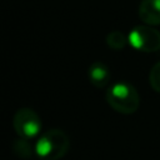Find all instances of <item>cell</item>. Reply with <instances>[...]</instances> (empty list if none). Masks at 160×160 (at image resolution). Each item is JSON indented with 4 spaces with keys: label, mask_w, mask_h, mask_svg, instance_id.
Returning a JSON list of instances; mask_svg holds the SVG:
<instances>
[{
    "label": "cell",
    "mask_w": 160,
    "mask_h": 160,
    "mask_svg": "<svg viewBox=\"0 0 160 160\" xmlns=\"http://www.w3.org/2000/svg\"><path fill=\"white\" fill-rule=\"evenodd\" d=\"M149 82L151 89L160 94V61L152 65L149 72Z\"/></svg>",
    "instance_id": "9"
},
{
    "label": "cell",
    "mask_w": 160,
    "mask_h": 160,
    "mask_svg": "<svg viewBox=\"0 0 160 160\" xmlns=\"http://www.w3.org/2000/svg\"><path fill=\"white\" fill-rule=\"evenodd\" d=\"M105 98L111 109L124 115L134 114L140 105V96L138 90L131 84L125 81L110 85L106 90Z\"/></svg>",
    "instance_id": "1"
},
{
    "label": "cell",
    "mask_w": 160,
    "mask_h": 160,
    "mask_svg": "<svg viewBox=\"0 0 160 160\" xmlns=\"http://www.w3.org/2000/svg\"><path fill=\"white\" fill-rule=\"evenodd\" d=\"M105 41H106L108 46H109L110 49H112V50H121V49L125 48L126 42H129L128 38H126L121 31H118V30L109 32V34L106 35Z\"/></svg>",
    "instance_id": "7"
},
{
    "label": "cell",
    "mask_w": 160,
    "mask_h": 160,
    "mask_svg": "<svg viewBox=\"0 0 160 160\" xmlns=\"http://www.w3.org/2000/svg\"><path fill=\"white\" fill-rule=\"evenodd\" d=\"M29 139H24V138H20L19 140H16L12 145V151L15 152V155L18 158H22V159H29L31 158V154H32V150H31V146L29 145L28 142Z\"/></svg>",
    "instance_id": "8"
},
{
    "label": "cell",
    "mask_w": 160,
    "mask_h": 160,
    "mask_svg": "<svg viewBox=\"0 0 160 160\" xmlns=\"http://www.w3.org/2000/svg\"><path fill=\"white\" fill-rule=\"evenodd\" d=\"M139 18L146 25H160V0H141Z\"/></svg>",
    "instance_id": "5"
},
{
    "label": "cell",
    "mask_w": 160,
    "mask_h": 160,
    "mask_svg": "<svg viewBox=\"0 0 160 160\" xmlns=\"http://www.w3.org/2000/svg\"><path fill=\"white\" fill-rule=\"evenodd\" d=\"M12 126L20 138L32 139L38 136L41 130V120L32 109L21 108L14 115Z\"/></svg>",
    "instance_id": "4"
},
{
    "label": "cell",
    "mask_w": 160,
    "mask_h": 160,
    "mask_svg": "<svg viewBox=\"0 0 160 160\" xmlns=\"http://www.w3.org/2000/svg\"><path fill=\"white\" fill-rule=\"evenodd\" d=\"M88 76L90 82L96 88H104L109 84L110 80V70L109 68L100 61L92 62L88 69Z\"/></svg>",
    "instance_id": "6"
},
{
    "label": "cell",
    "mask_w": 160,
    "mask_h": 160,
    "mask_svg": "<svg viewBox=\"0 0 160 160\" xmlns=\"http://www.w3.org/2000/svg\"><path fill=\"white\" fill-rule=\"evenodd\" d=\"M70 149L68 135L60 129H51L42 134L35 145L36 155L42 160H59Z\"/></svg>",
    "instance_id": "2"
},
{
    "label": "cell",
    "mask_w": 160,
    "mask_h": 160,
    "mask_svg": "<svg viewBox=\"0 0 160 160\" xmlns=\"http://www.w3.org/2000/svg\"><path fill=\"white\" fill-rule=\"evenodd\" d=\"M129 44L141 52H155L160 50V31L155 26L139 25L128 35Z\"/></svg>",
    "instance_id": "3"
}]
</instances>
